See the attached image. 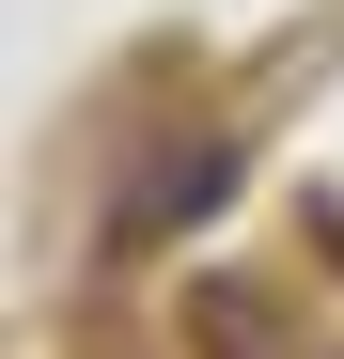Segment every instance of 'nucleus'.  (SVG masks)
<instances>
[{
    "instance_id": "1",
    "label": "nucleus",
    "mask_w": 344,
    "mask_h": 359,
    "mask_svg": "<svg viewBox=\"0 0 344 359\" xmlns=\"http://www.w3.org/2000/svg\"><path fill=\"white\" fill-rule=\"evenodd\" d=\"M219 188H235V141H188V156H157L141 188L110 203V250H157V234H172V219H204Z\"/></svg>"
},
{
    "instance_id": "2",
    "label": "nucleus",
    "mask_w": 344,
    "mask_h": 359,
    "mask_svg": "<svg viewBox=\"0 0 344 359\" xmlns=\"http://www.w3.org/2000/svg\"><path fill=\"white\" fill-rule=\"evenodd\" d=\"M266 328H282V313H266L251 281H204V359H282Z\"/></svg>"
}]
</instances>
